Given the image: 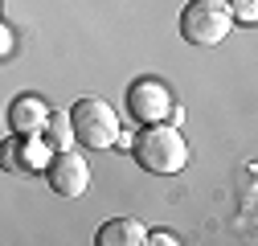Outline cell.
I'll use <instances>...</instances> for the list:
<instances>
[{"mask_svg": "<svg viewBox=\"0 0 258 246\" xmlns=\"http://www.w3.org/2000/svg\"><path fill=\"white\" fill-rule=\"evenodd\" d=\"M70 128L82 148L103 152V148H115V140H119V115L103 99H78L70 107Z\"/></svg>", "mask_w": 258, "mask_h": 246, "instance_id": "3957f363", "label": "cell"}, {"mask_svg": "<svg viewBox=\"0 0 258 246\" xmlns=\"http://www.w3.org/2000/svg\"><path fill=\"white\" fill-rule=\"evenodd\" d=\"M225 5H230L234 25H254L258 21V0H225Z\"/></svg>", "mask_w": 258, "mask_h": 246, "instance_id": "30bf717a", "label": "cell"}, {"mask_svg": "<svg viewBox=\"0 0 258 246\" xmlns=\"http://www.w3.org/2000/svg\"><path fill=\"white\" fill-rule=\"evenodd\" d=\"M144 242H156V246H176V242H180V238H176V234H172V230H152V234H148V238H144Z\"/></svg>", "mask_w": 258, "mask_h": 246, "instance_id": "8fae6325", "label": "cell"}, {"mask_svg": "<svg viewBox=\"0 0 258 246\" xmlns=\"http://www.w3.org/2000/svg\"><path fill=\"white\" fill-rule=\"evenodd\" d=\"M45 115H49V107L37 95H17L9 107V132L13 136H41Z\"/></svg>", "mask_w": 258, "mask_h": 246, "instance_id": "52a82bcc", "label": "cell"}, {"mask_svg": "<svg viewBox=\"0 0 258 246\" xmlns=\"http://www.w3.org/2000/svg\"><path fill=\"white\" fill-rule=\"evenodd\" d=\"M127 111L140 123H168V115L176 111V99L160 78H136L127 86Z\"/></svg>", "mask_w": 258, "mask_h": 246, "instance_id": "277c9868", "label": "cell"}, {"mask_svg": "<svg viewBox=\"0 0 258 246\" xmlns=\"http://www.w3.org/2000/svg\"><path fill=\"white\" fill-rule=\"evenodd\" d=\"M9 49H13V33H9L5 25H0V53H9Z\"/></svg>", "mask_w": 258, "mask_h": 246, "instance_id": "7c38bea8", "label": "cell"}, {"mask_svg": "<svg viewBox=\"0 0 258 246\" xmlns=\"http://www.w3.org/2000/svg\"><path fill=\"white\" fill-rule=\"evenodd\" d=\"M144 238H148V230L136 218H111V222L99 226V234H94L99 246H140Z\"/></svg>", "mask_w": 258, "mask_h": 246, "instance_id": "ba28073f", "label": "cell"}, {"mask_svg": "<svg viewBox=\"0 0 258 246\" xmlns=\"http://www.w3.org/2000/svg\"><path fill=\"white\" fill-rule=\"evenodd\" d=\"M234 29L225 0H188L180 13V37L188 45H221Z\"/></svg>", "mask_w": 258, "mask_h": 246, "instance_id": "7a4b0ae2", "label": "cell"}, {"mask_svg": "<svg viewBox=\"0 0 258 246\" xmlns=\"http://www.w3.org/2000/svg\"><path fill=\"white\" fill-rule=\"evenodd\" d=\"M132 156L144 172H156V176H176L184 172L188 164V144L176 128L168 123H144V132L132 136Z\"/></svg>", "mask_w": 258, "mask_h": 246, "instance_id": "6da1fadb", "label": "cell"}, {"mask_svg": "<svg viewBox=\"0 0 258 246\" xmlns=\"http://www.w3.org/2000/svg\"><path fill=\"white\" fill-rule=\"evenodd\" d=\"M0 164H5L9 172H17V176H29V172H37L41 164H45V140L37 144V140H5L0 144Z\"/></svg>", "mask_w": 258, "mask_h": 246, "instance_id": "8992f818", "label": "cell"}, {"mask_svg": "<svg viewBox=\"0 0 258 246\" xmlns=\"http://www.w3.org/2000/svg\"><path fill=\"white\" fill-rule=\"evenodd\" d=\"M45 180H49V189L57 193V197H82L86 189H90V164L78 156V152H70V148H61V152H53V156L45 160Z\"/></svg>", "mask_w": 258, "mask_h": 246, "instance_id": "5b68a950", "label": "cell"}, {"mask_svg": "<svg viewBox=\"0 0 258 246\" xmlns=\"http://www.w3.org/2000/svg\"><path fill=\"white\" fill-rule=\"evenodd\" d=\"M41 136H45V148H70L74 144V128H70V111H49L45 115V128H41Z\"/></svg>", "mask_w": 258, "mask_h": 246, "instance_id": "9c48e42d", "label": "cell"}]
</instances>
